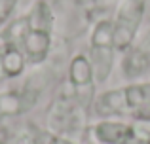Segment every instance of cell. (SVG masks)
Returning <instances> with one entry per match:
<instances>
[{
	"label": "cell",
	"instance_id": "6da1fadb",
	"mask_svg": "<svg viewBox=\"0 0 150 144\" xmlns=\"http://www.w3.org/2000/svg\"><path fill=\"white\" fill-rule=\"evenodd\" d=\"M53 13L46 2H36L25 17L8 29L4 44H17L29 65H42L51 49Z\"/></svg>",
	"mask_w": 150,
	"mask_h": 144
},
{
	"label": "cell",
	"instance_id": "7a4b0ae2",
	"mask_svg": "<svg viewBox=\"0 0 150 144\" xmlns=\"http://www.w3.org/2000/svg\"><path fill=\"white\" fill-rule=\"evenodd\" d=\"M95 112L103 118L131 114L139 118L150 110V81L127 84L124 87L103 91L93 103Z\"/></svg>",
	"mask_w": 150,
	"mask_h": 144
},
{
	"label": "cell",
	"instance_id": "3957f363",
	"mask_svg": "<svg viewBox=\"0 0 150 144\" xmlns=\"http://www.w3.org/2000/svg\"><path fill=\"white\" fill-rule=\"evenodd\" d=\"M118 49L114 44V32H112V19H99L93 25L89 34V61L93 67L97 84H105L110 78L114 68V57Z\"/></svg>",
	"mask_w": 150,
	"mask_h": 144
},
{
	"label": "cell",
	"instance_id": "277c9868",
	"mask_svg": "<svg viewBox=\"0 0 150 144\" xmlns=\"http://www.w3.org/2000/svg\"><path fill=\"white\" fill-rule=\"evenodd\" d=\"M144 19V0H122L112 17L114 44L118 53H125L137 40Z\"/></svg>",
	"mask_w": 150,
	"mask_h": 144
},
{
	"label": "cell",
	"instance_id": "5b68a950",
	"mask_svg": "<svg viewBox=\"0 0 150 144\" xmlns=\"http://www.w3.org/2000/svg\"><path fill=\"white\" fill-rule=\"evenodd\" d=\"M91 137L97 144H150V127L105 118L91 127Z\"/></svg>",
	"mask_w": 150,
	"mask_h": 144
},
{
	"label": "cell",
	"instance_id": "8992f818",
	"mask_svg": "<svg viewBox=\"0 0 150 144\" xmlns=\"http://www.w3.org/2000/svg\"><path fill=\"white\" fill-rule=\"evenodd\" d=\"M36 93L30 89H8L0 93V119L15 118L34 106Z\"/></svg>",
	"mask_w": 150,
	"mask_h": 144
},
{
	"label": "cell",
	"instance_id": "52a82bcc",
	"mask_svg": "<svg viewBox=\"0 0 150 144\" xmlns=\"http://www.w3.org/2000/svg\"><path fill=\"white\" fill-rule=\"evenodd\" d=\"M27 59L17 44H4L0 51V78H17L27 67Z\"/></svg>",
	"mask_w": 150,
	"mask_h": 144
},
{
	"label": "cell",
	"instance_id": "ba28073f",
	"mask_svg": "<svg viewBox=\"0 0 150 144\" xmlns=\"http://www.w3.org/2000/svg\"><path fill=\"white\" fill-rule=\"evenodd\" d=\"M69 80L74 89H88L95 84V74H93V67L88 55L78 53L70 59L69 63Z\"/></svg>",
	"mask_w": 150,
	"mask_h": 144
},
{
	"label": "cell",
	"instance_id": "9c48e42d",
	"mask_svg": "<svg viewBox=\"0 0 150 144\" xmlns=\"http://www.w3.org/2000/svg\"><path fill=\"white\" fill-rule=\"evenodd\" d=\"M30 144H76V142L48 129H34L30 133Z\"/></svg>",
	"mask_w": 150,
	"mask_h": 144
},
{
	"label": "cell",
	"instance_id": "30bf717a",
	"mask_svg": "<svg viewBox=\"0 0 150 144\" xmlns=\"http://www.w3.org/2000/svg\"><path fill=\"white\" fill-rule=\"evenodd\" d=\"M15 6H17V0H0V27L10 19Z\"/></svg>",
	"mask_w": 150,
	"mask_h": 144
},
{
	"label": "cell",
	"instance_id": "8fae6325",
	"mask_svg": "<svg viewBox=\"0 0 150 144\" xmlns=\"http://www.w3.org/2000/svg\"><path fill=\"white\" fill-rule=\"evenodd\" d=\"M137 119H141V122H150V110H146L144 114H141Z\"/></svg>",
	"mask_w": 150,
	"mask_h": 144
}]
</instances>
